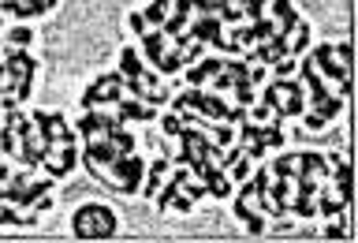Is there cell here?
<instances>
[{
	"label": "cell",
	"instance_id": "22",
	"mask_svg": "<svg viewBox=\"0 0 358 243\" xmlns=\"http://www.w3.org/2000/svg\"><path fill=\"white\" fill-rule=\"evenodd\" d=\"M183 195L190 198V202H198V198H206V195H209V187L201 183V180H194V176H190V180L183 183Z\"/></svg>",
	"mask_w": 358,
	"mask_h": 243
},
{
	"label": "cell",
	"instance_id": "23",
	"mask_svg": "<svg viewBox=\"0 0 358 243\" xmlns=\"http://www.w3.org/2000/svg\"><path fill=\"white\" fill-rule=\"evenodd\" d=\"M179 127H183V116H179V113H168V116L161 120V131H164L168 139H176V135H179Z\"/></svg>",
	"mask_w": 358,
	"mask_h": 243
},
{
	"label": "cell",
	"instance_id": "12",
	"mask_svg": "<svg viewBox=\"0 0 358 243\" xmlns=\"http://www.w3.org/2000/svg\"><path fill=\"white\" fill-rule=\"evenodd\" d=\"M220 68H224V57H209V53H206L201 60H194L190 68H183V75H187V83H190V86H206Z\"/></svg>",
	"mask_w": 358,
	"mask_h": 243
},
{
	"label": "cell",
	"instance_id": "16",
	"mask_svg": "<svg viewBox=\"0 0 358 243\" xmlns=\"http://www.w3.org/2000/svg\"><path fill=\"white\" fill-rule=\"evenodd\" d=\"M295 165H299V150L295 153H276L265 169H268V176H287V180H295Z\"/></svg>",
	"mask_w": 358,
	"mask_h": 243
},
{
	"label": "cell",
	"instance_id": "20",
	"mask_svg": "<svg viewBox=\"0 0 358 243\" xmlns=\"http://www.w3.org/2000/svg\"><path fill=\"white\" fill-rule=\"evenodd\" d=\"M108 139L116 142V150H120V153H134V135H131L127 127H116V131H108Z\"/></svg>",
	"mask_w": 358,
	"mask_h": 243
},
{
	"label": "cell",
	"instance_id": "10",
	"mask_svg": "<svg viewBox=\"0 0 358 243\" xmlns=\"http://www.w3.org/2000/svg\"><path fill=\"white\" fill-rule=\"evenodd\" d=\"M168 169H172V158H153L150 165H145V176H142V198H153L157 191H161V183H164V176Z\"/></svg>",
	"mask_w": 358,
	"mask_h": 243
},
{
	"label": "cell",
	"instance_id": "4",
	"mask_svg": "<svg viewBox=\"0 0 358 243\" xmlns=\"http://www.w3.org/2000/svg\"><path fill=\"white\" fill-rule=\"evenodd\" d=\"M123 75L120 71H105L101 79H94L86 86L83 94V109H105V105H116L120 97H127V90H123Z\"/></svg>",
	"mask_w": 358,
	"mask_h": 243
},
{
	"label": "cell",
	"instance_id": "1",
	"mask_svg": "<svg viewBox=\"0 0 358 243\" xmlns=\"http://www.w3.org/2000/svg\"><path fill=\"white\" fill-rule=\"evenodd\" d=\"M71 232L78 239H112L120 232V214L105 202H86L71 217Z\"/></svg>",
	"mask_w": 358,
	"mask_h": 243
},
{
	"label": "cell",
	"instance_id": "3",
	"mask_svg": "<svg viewBox=\"0 0 358 243\" xmlns=\"http://www.w3.org/2000/svg\"><path fill=\"white\" fill-rule=\"evenodd\" d=\"M142 176H145V158L142 153H123L105 169V183L116 187L120 195H138L142 191Z\"/></svg>",
	"mask_w": 358,
	"mask_h": 243
},
{
	"label": "cell",
	"instance_id": "26",
	"mask_svg": "<svg viewBox=\"0 0 358 243\" xmlns=\"http://www.w3.org/2000/svg\"><path fill=\"white\" fill-rule=\"evenodd\" d=\"M302 124H306L310 131H324V127H329V124H324V120H321L317 113H310V109H306V113H302Z\"/></svg>",
	"mask_w": 358,
	"mask_h": 243
},
{
	"label": "cell",
	"instance_id": "15",
	"mask_svg": "<svg viewBox=\"0 0 358 243\" xmlns=\"http://www.w3.org/2000/svg\"><path fill=\"white\" fill-rule=\"evenodd\" d=\"M168 15H172V0H150V4L142 8L145 27H157V30L164 27V19H168Z\"/></svg>",
	"mask_w": 358,
	"mask_h": 243
},
{
	"label": "cell",
	"instance_id": "18",
	"mask_svg": "<svg viewBox=\"0 0 358 243\" xmlns=\"http://www.w3.org/2000/svg\"><path fill=\"white\" fill-rule=\"evenodd\" d=\"M231 94H235V102H239V105H250V102H254V94H257V86L250 83V75H243V79H235Z\"/></svg>",
	"mask_w": 358,
	"mask_h": 243
},
{
	"label": "cell",
	"instance_id": "6",
	"mask_svg": "<svg viewBox=\"0 0 358 243\" xmlns=\"http://www.w3.org/2000/svg\"><path fill=\"white\" fill-rule=\"evenodd\" d=\"M187 34L194 41H201V46H213V49L224 53V23L217 15H194L187 23Z\"/></svg>",
	"mask_w": 358,
	"mask_h": 243
},
{
	"label": "cell",
	"instance_id": "21",
	"mask_svg": "<svg viewBox=\"0 0 358 243\" xmlns=\"http://www.w3.org/2000/svg\"><path fill=\"white\" fill-rule=\"evenodd\" d=\"M332 53H336V60H340L343 68H351V71H355V49H351V41H336Z\"/></svg>",
	"mask_w": 358,
	"mask_h": 243
},
{
	"label": "cell",
	"instance_id": "19",
	"mask_svg": "<svg viewBox=\"0 0 358 243\" xmlns=\"http://www.w3.org/2000/svg\"><path fill=\"white\" fill-rule=\"evenodd\" d=\"M295 71H299V60H295V57H284L280 64H273V68H268V79H291Z\"/></svg>",
	"mask_w": 358,
	"mask_h": 243
},
{
	"label": "cell",
	"instance_id": "27",
	"mask_svg": "<svg viewBox=\"0 0 358 243\" xmlns=\"http://www.w3.org/2000/svg\"><path fill=\"white\" fill-rule=\"evenodd\" d=\"M127 23H131V30H134L138 38L145 34V30H150V27H145V19H142V12H131V15H127Z\"/></svg>",
	"mask_w": 358,
	"mask_h": 243
},
{
	"label": "cell",
	"instance_id": "2",
	"mask_svg": "<svg viewBox=\"0 0 358 243\" xmlns=\"http://www.w3.org/2000/svg\"><path fill=\"white\" fill-rule=\"evenodd\" d=\"M168 105L172 109H190V113H198L201 120H228V113H231V105L224 102L220 94H213V90H206V86H187L183 94H172L168 97Z\"/></svg>",
	"mask_w": 358,
	"mask_h": 243
},
{
	"label": "cell",
	"instance_id": "11",
	"mask_svg": "<svg viewBox=\"0 0 358 243\" xmlns=\"http://www.w3.org/2000/svg\"><path fill=\"white\" fill-rule=\"evenodd\" d=\"M138 41H142V49H138V53H142V60H145V64H150V68L157 71V64H161V57H164V53H168V49H164V46H168L164 30H157V27H150V30H145V34H142Z\"/></svg>",
	"mask_w": 358,
	"mask_h": 243
},
{
	"label": "cell",
	"instance_id": "13",
	"mask_svg": "<svg viewBox=\"0 0 358 243\" xmlns=\"http://www.w3.org/2000/svg\"><path fill=\"white\" fill-rule=\"evenodd\" d=\"M145 71H150V64L142 60V53L134 46H123L120 49V75L123 79H145Z\"/></svg>",
	"mask_w": 358,
	"mask_h": 243
},
{
	"label": "cell",
	"instance_id": "24",
	"mask_svg": "<svg viewBox=\"0 0 358 243\" xmlns=\"http://www.w3.org/2000/svg\"><path fill=\"white\" fill-rule=\"evenodd\" d=\"M190 209H194V202H190V198L179 191V195L172 198V206H168V214H190Z\"/></svg>",
	"mask_w": 358,
	"mask_h": 243
},
{
	"label": "cell",
	"instance_id": "17",
	"mask_svg": "<svg viewBox=\"0 0 358 243\" xmlns=\"http://www.w3.org/2000/svg\"><path fill=\"white\" fill-rule=\"evenodd\" d=\"M4 41H8V46H15V49H30V46H34V30L19 23V27L4 30Z\"/></svg>",
	"mask_w": 358,
	"mask_h": 243
},
{
	"label": "cell",
	"instance_id": "5",
	"mask_svg": "<svg viewBox=\"0 0 358 243\" xmlns=\"http://www.w3.org/2000/svg\"><path fill=\"white\" fill-rule=\"evenodd\" d=\"M310 60H313V68H317V75H321L324 83H351V79H355V71L343 68V64L336 60L332 41H321V46L310 53Z\"/></svg>",
	"mask_w": 358,
	"mask_h": 243
},
{
	"label": "cell",
	"instance_id": "8",
	"mask_svg": "<svg viewBox=\"0 0 358 243\" xmlns=\"http://www.w3.org/2000/svg\"><path fill=\"white\" fill-rule=\"evenodd\" d=\"M116 116L127 124V120H138V124H153L157 120V105H145V102H138V97H120L116 105Z\"/></svg>",
	"mask_w": 358,
	"mask_h": 243
},
{
	"label": "cell",
	"instance_id": "14",
	"mask_svg": "<svg viewBox=\"0 0 358 243\" xmlns=\"http://www.w3.org/2000/svg\"><path fill=\"white\" fill-rule=\"evenodd\" d=\"M34 221H38L34 209H19V206H11V202H0V225L22 228V225H34Z\"/></svg>",
	"mask_w": 358,
	"mask_h": 243
},
{
	"label": "cell",
	"instance_id": "7",
	"mask_svg": "<svg viewBox=\"0 0 358 243\" xmlns=\"http://www.w3.org/2000/svg\"><path fill=\"white\" fill-rule=\"evenodd\" d=\"M313 209L329 221V217H343V214H351V206H343V198L336 195V187L329 180H321L317 183V191H313Z\"/></svg>",
	"mask_w": 358,
	"mask_h": 243
},
{
	"label": "cell",
	"instance_id": "28",
	"mask_svg": "<svg viewBox=\"0 0 358 243\" xmlns=\"http://www.w3.org/2000/svg\"><path fill=\"white\" fill-rule=\"evenodd\" d=\"M8 180H11V169L4 165V158H0V183H8Z\"/></svg>",
	"mask_w": 358,
	"mask_h": 243
},
{
	"label": "cell",
	"instance_id": "9",
	"mask_svg": "<svg viewBox=\"0 0 358 243\" xmlns=\"http://www.w3.org/2000/svg\"><path fill=\"white\" fill-rule=\"evenodd\" d=\"M78 165V146L71 142V146H60L56 153H49V158H45V172L52 176V180H64L67 172H71Z\"/></svg>",
	"mask_w": 358,
	"mask_h": 243
},
{
	"label": "cell",
	"instance_id": "25",
	"mask_svg": "<svg viewBox=\"0 0 358 243\" xmlns=\"http://www.w3.org/2000/svg\"><path fill=\"white\" fill-rule=\"evenodd\" d=\"M347 236V225H336V217H329V225H324V239H343Z\"/></svg>",
	"mask_w": 358,
	"mask_h": 243
}]
</instances>
